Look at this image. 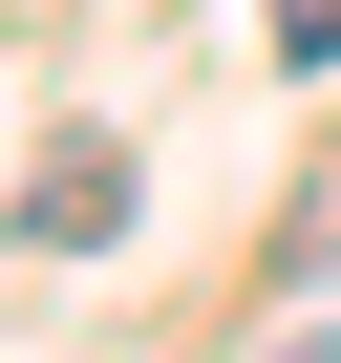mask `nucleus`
<instances>
[{"label":"nucleus","mask_w":341,"mask_h":363,"mask_svg":"<svg viewBox=\"0 0 341 363\" xmlns=\"http://www.w3.org/2000/svg\"><path fill=\"white\" fill-rule=\"evenodd\" d=\"M277 65H341V0H277Z\"/></svg>","instance_id":"nucleus-2"},{"label":"nucleus","mask_w":341,"mask_h":363,"mask_svg":"<svg viewBox=\"0 0 341 363\" xmlns=\"http://www.w3.org/2000/svg\"><path fill=\"white\" fill-rule=\"evenodd\" d=\"M22 235H43V257H107V235H128V150H64L43 193H22Z\"/></svg>","instance_id":"nucleus-1"},{"label":"nucleus","mask_w":341,"mask_h":363,"mask_svg":"<svg viewBox=\"0 0 341 363\" xmlns=\"http://www.w3.org/2000/svg\"><path fill=\"white\" fill-rule=\"evenodd\" d=\"M277 363H341V342H277Z\"/></svg>","instance_id":"nucleus-3"}]
</instances>
